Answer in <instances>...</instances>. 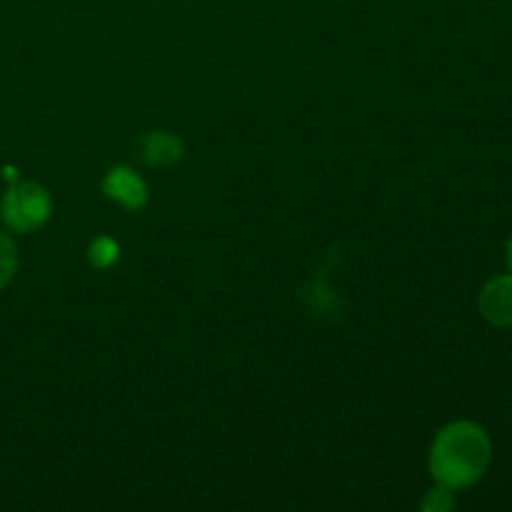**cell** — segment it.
Here are the masks:
<instances>
[{"mask_svg":"<svg viewBox=\"0 0 512 512\" xmlns=\"http://www.w3.org/2000/svg\"><path fill=\"white\" fill-rule=\"evenodd\" d=\"M15 273H18V245L8 233L0 230V290L8 288Z\"/></svg>","mask_w":512,"mask_h":512,"instance_id":"52a82bcc","label":"cell"},{"mask_svg":"<svg viewBox=\"0 0 512 512\" xmlns=\"http://www.w3.org/2000/svg\"><path fill=\"white\" fill-rule=\"evenodd\" d=\"M420 508H423L425 512H448V510H453L455 508V490L448 488V485L435 483V488H430L428 493H425Z\"/></svg>","mask_w":512,"mask_h":512,"instance_id":"ba28073f","label":"cell"},{"mask_svg":"<svg viewBox=\"0 0 512 512\" xmlns=\"http://www.w3.org/2000/svg\"><path fill=\"white\" fill-rule=\"evenodd\" d=\"M100 190L105 193V198L118 203L125 210H140L148 203V185L145 180L135 173L130 165H115L105 173Z\"/></svg>","mask_w":512,"mask_h":512,"instance_id":"3957f363","label":"cell"},{"mask_svg":"<svg viewBox=\"0 0 512 512\" xmlns=\"http://www.w3.org/2000/svg\"><path fill=\"white\" fill-rule=\"evenodd\" d=\"M505 260H508V268L512 273V235L508 238V243H505Z\"/></svg>","mask_w":512,"mask_h":512,"instance_id":"9c48e42d","label":"cell"},{"mask_svg":"<svg viewBox=\"0 0 512 512\" xmlns=\"http://www.w3.org/2000/svg\"><path fill=\"white\" fill-rule=\"evenodd\" d=\"M480 315L495 328H512V273L488 280L478 295Z\"/></svg>","mask_w":512,"mask_h":512,"instance_id":"277c9868","label":"cell"},{"mask_svg":"<svg viewBox=\"0 0 512 512\" xmlns=\"http://www.w3.org/2000/svg\"><path fill=\"white\" fill-rule=\"evenodd\" d=\"M140 150H143V160L150 165V168H173L175 163L183 160V140L175 133H168V130H153V133L145 135L140 140Z\"/></svg>","mask_w":512,"mask_h":512,"instance_id":"5b68a950","label":"cell"},{"mask_svg":"<svg viewBox=\"0 0 512 512\" xmlns=\"http://www.w3.org/2000/svg\"><path fill=\"white\" fill-rule=\"evenodd\" d=\"M490 460L493 443L488 430L473 420H455L435 435L428 465L435 483L463 490L483 480Z\"/></svg>","mask_w":512,"mask_h":512,"instance_id":"6da1fadb","label":"cell"},{"mask_svg":"<svg viewBox=\"0 0 512 512\" xmlns=\"http://www.w3.org/2000/svg\"><path fill=\"white\" fill-rule=\"evenodd\" d=\"M50 213H53V198L43 185L33 183V180L10 185L0 203L3 223L13 233H33V230L43 228L50 220Z\"/></svg>","mask_w":512,"mask_h":512,"instance_id":"7a4b0ae2","label":"cell"},{"mask_svg":"<svg viewBox=\"0 0 512 512\" xmlns=\"http://www.w3.org/2000/svg\"><path fill=\"white\" fill-rule=\"evenodd\" d=\"M120 260V243L110 235H98L93 243L88 245V263L95 270L113 268Z\"/></svg>","mask_w":512,"mask_h":512,"instance_id":"8992f818","label":"cell"}]
</instances>
